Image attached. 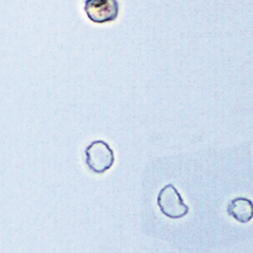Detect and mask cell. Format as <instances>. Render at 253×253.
I'll use <instances>...</instances> for the list:
<instances>
[{
	"mask_svg": "<svg viewBox=\"0 0 253 253\" xmlns=\"http://www.w3.org/2000/svg\"><path fill=\"white\" fill-rule=\"evenodd\" d=\"M84 11L90 21L103 24L115 21L120 13V4L117 0H87Z\"/></svg>",
	"mask_w": 253,
	"mask_h": 253,
	"instance_id": "cell-3",
	"label": "cell"
},
{
	"mask_svg": "<svg viewBox=\"0 0 253 253\" xmlns=\"http://www.w3.org/2000/svg\"><path fill=\"white\" fill-rule=\"evenodd\" d=\"M157 205L166 217L178 219L189 214L190 207L184 203L180 193L172 184H167L157 197Z\"/></svg>",
	"mask_w": 253,
	"mask_h": 253,
	"instance_id": "cell-2",
	"label": "cell"
},
{
	"mask_svg": "<svg viewBox=\"0 0 253 253\" xmlns=\"http://www.w3.org/2000/svg\"><path fill=\"white\" fill-rule=\"evenodd\" d=\"M226 213L239 223L247 224L253 219V202L245 197L234 198L227 204Z\"/></svg>",
	"mask_w": 253,
	"mask_h": 253,
	"instance_id": "cell-4",
	"label": "cell"
},
{
	"mask_svg": "<svg viewBox=\"0 0 253 253\" xmlns=\"http://www.w3.org/2000/svg\"><path fill=\"white\" fill-rule=\"evenodd\" d=\"M85 163L93 173L103 174L115 163V154L111 146L104 141H93L85 148Z\"/></svg>",
	"mask_w": 253,
	"mask_h": 253,
	"instance_id": "cell-1",
	"label": "cell"
}]
</instances>
